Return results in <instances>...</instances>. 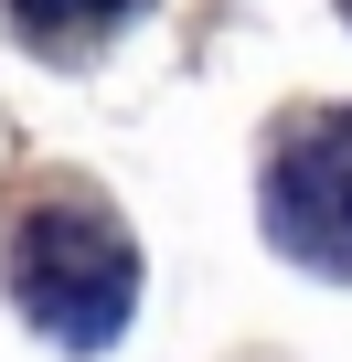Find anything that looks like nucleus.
Listing matches in <instances>:
<instances>
[{"instance_id": "1", "label": "nucleus", "mask_w": 352, "mask_h": 362, "mask_svg": "<svg viewBox=\"0 0 352 362\" xmlns=\"http://www.w3.org/2000/svg\"><path fill=\"white\" fill-rule=\"evenodd\" d=\"M11 298L33 309L43 341L107 351V341L128 330V309H139V245H128V224H118L96 192H43V203H22V224H11Z\"/></svg>"}, {"instance_id": "2", "label": "nucleus", "mask_w": 352, "mask_h": 362, "mask_svg": "<svg viewBox=\"0 0 352 362\" xmlns=\"http://www.w3.org/2000/svg\"><path fill=\"white\" fill-rule=\"evenodd\" d=\"M267 235L299 267L352 277V107H320L267 160Z\"/></svg>"}, {"instance_id": "3", "label": "nucleus", "mask_w": 352, "mask_h": 362, "mask_svg": "<svg viewBox=\"0 0 352 362\" xmlns=\"http://www.w3.org/2000/svg\"><path fill=\"white\" fill-rule=\"evenodd\" d=\"M11 11H22L33 33H64V43H75V33H107L128 0H11Z\"/></svg>"}, {"instance_id": "4", "label": "nucleus", "mask_w": 352, "mask_h": 362, "mask_svg": "<svg viewBox=\"0 0 352 362\" xmlns=\"http://www.w3.org/2000/svg\"><path fill=\"white\" fill-rule=\"evenodd\" d=\"M341 11H352V0H341Z\"/></svg>"}]
</instances>
